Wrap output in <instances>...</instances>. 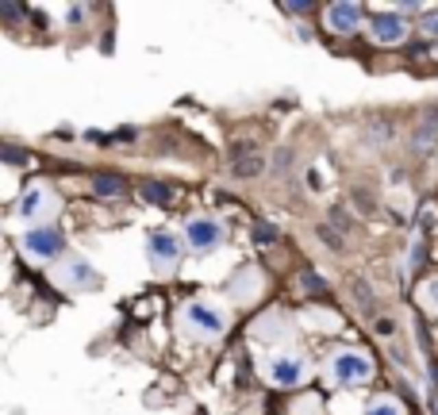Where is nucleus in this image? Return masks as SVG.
<instances>
[{
    "mask_svg": "<svg viewBox=\"0 0 438 415\" xmlns=\"http://www.w3.org/2000/svg\"><path fill=\"white\" fill-rule=\"evenodd\" d=\"M0 16H4V20H20L23 8H20V4H0Z\"/></svg>",
    "mask_w": 438,
    "mask_h": 415,
    "instance_id": "21",
    "label": "nucleus"
},
{
    "mask_svg": "<svg viewBox=\"0 0 438 415\" xmlns=\"http://www.w3.org/2000/svg\"><path fill=\"white\" fill-rule=\"evenodd\" d=\"M300 285H304L308 292H327V281H319L315 273H304V277H300Z\"/></svg>",
    "mask_w": 438,
    "mask_h": 415,
    "instance_id": "18",
    "label": "nucleus"
},
{
    "mask_svg": "<svg viewBox=\"0 0 438 415\" xmlns=\"http://www.w3.org/2000/svg\"><path fill=\"white\" fill-rule=\"evenodd\" d=\"M93 193H97V196H119V193H123V177L100 174L97 181H93Z\"/></svg>",
    "mask_w": 438,
    "mask_h": 415,
    "instance_id": "13",
    "label": "nucleus"
},
{
    "mask_svg": "<svg viewBox=\"0 0 438 415\" xmlns=\"http://www.w3.org/2000/svg\"><path fill=\"white\" fill-rule=\"evenodd\" d=\"M423 261V239H415V246H411V265H419Z\"/></svg>",
    "mask_w": 438,
    "mask_h": 415,
    "instance_id": "23",
    "label": "nucleus"
},
{
    "mask_svg": "<svg viewBox=\"0 0 438 415\" xmlns=\"http://www.w3.org/2000/svg\"><path fill=\"white\" fill-rule=\"evenodd\" d=\"M185 239H188V246H193L196 254H208V250H215L219 242H223V227L215 220H193L188 223V231H185Z\"/></svg>",
    "mask_w": 438,
    "mask_h": 415,
    "instance_id": "3",
    "label": "nucleus"
},
{
    "mask_svg": "<svg viewBox=\"0 0 438 415\" xmlns=\"http://www.w3.org/2000/svg\"><path fill=\"white\" fill-rule=\"evenodd\" d=\"M365 415H404V412H400V404H392V400H373V404L365 407Z\"/></svg>",
    "mask_w": 438,
    "mask_h": 415,
    "instance_id": "15",
    "label": "nucleus"
},
{
    "mask_svg": "<svg viewBox=\"0 0 438 415\" xmlns=\"http://www.w3.org/2000/svg\"><path fill=\"white\" fill-rule=\"evenodd\" d=\"M58 281L66 289H93V285H97V270H93L88 261H66L58 270Z\"/></svg>",
    "mask_w": 438,
    "mask_h": 415,
    "instance_id": "7",
    "label": "nucleus"
},
{
    "mask_svg": "<svg viewBox=\"0 0 438 415\" xmlns=\"http://www.w3.org/2000/svg\"><path fill=\"white\" fill-rule=\"evenodd\" d=\"M369 31H373V39L377 43L396 47V43H404V35H408V23H404L400 12H377V16L369 20Z\"/></svg>",
    "mask_w": 438,
    "mask_h": 415,
    "instance_id": "2",
    "label": "nucleus"
},
{
    "mask_svg": "<svg viewBox=\"0 0 438 415\" xmlns=\"http://www.w3.org/2000/svg\"><path fill=\"white\" fill-rule=\"evenodd\" d=\"M169 185H162V181H146L143 185V200H150V204H169Z\"/></svg>",
    "mask_w": 438,
    "mask_h": 415,
    "instance_id": "14",
    "label": "nucleus"
},
{
    "mask_svg": "<svg viewBox=\"0 0 438 415\" xmlns=\"http://www.w3.org/2000/svg\"><path fill=\"white\" fill-rule=\"evenodd\" d=\"M262 169V158H246V162H234V174H258Z\"/></svg>",
    "mask_w": 438,
    "mask_h": 415,
    "instance_id": "19",
    "label": "nucleus"
},
{
    "mask_svg": "<svg viewBox=\"0 0 438 415\" xmlns=\"http://www.w3.org/2000/svg\"><path fill=\"white\" fill-rule=\"evenodd\" d=\"M419 296L427 300L430 308L438 311V277H430V281H423V289H419Z\"/></svg>",
    "mask_w": 438,
    "mask_h": 415,
    "instance_id": "17",
    "label": "nucleus"
},
{
    "mask_svg": "<svg viewBox=\"0 0 438 415\" xmlns=\"http://www.w3.org/2000/svg\"><path fill=\"white\" fill-rule=\"evenodd\" d=\"M146 250H150V261H154V265H173L177 254H181V242H177L173 235H166V231H154Z\"/></svg>",
    "mask_w": 438,
    "mask_h": 415,
    "instance_id": "8",
    "label": "nucleus"
},
{
    "mask_svg": "<svg viewBox=\"0 0 438 415\" xmlns=\"http://www.w3.org/2000/svg\"><path fill=\"white\" fill-rule=\"evenodd\" d=\"M423 31H427V35H438V8L423 16Z\"/></svg>",
    "mask_w": 438,
    "mask_h": 415,
    "instance_id": "20",
    "label": "nucleus"
},
{
    "mask_svg": "<svg viewBox=\"0 0 438 415\" xmlns=\"http://www.w3.org/2000/svg\"><path fill=\"white\" fill-rule=\"evenodd\" d=\"M188 319H193L196 327H204L208 335H219V331H223V316L204 308V304H193V308H188Z\"/></svg>",
    "mask_w": 438,
    "mask_h": 415,
    "instance_id": "9",
    "label": "nucleus"
},
{
    "mask_svg": "<svg viewBox=\"0 0 438 415\" xmlns=\"http://www.w3.org/2000/svg\"><path fill=\"white\" fill-rule=\"evenodd\" d=\"M269 377L277 381L281 388H292V385H300L304 381V357L296 354H277L269 361Z\"/></svg>",
    "mask_w": 438,
    "mask_h": 415,
    "instance_id": "5",
    "label": "nucleus"
},
{
    "mask_svg": "<svg viewBox=\"0 0 438 415\" xmlns=\"http://www.w3.org/2000/svg\"><path fill=\"white\" fill-rule=\"evenodd\" d=\"M327 27L339 31V35H350V31H358V27H361V4H350V0L331 4V8H327Z\"/></svg>",
    "mask_w": 438,
    "mask_h": 415,
    "instance_id": "6",
    "label": "nucleus"
},
{
    "mask_svg": "<svg viewBox=\"0 0 438 415\" xmlns=\"http://www.w3.org/2000/svg\"><path fill=\"white\" fill-rule=\"evenodd\" d=\"M258 289H262V281L254 270H239V277L231 281V296H254Z\"/></svg>",
    "mask_w": 438,
    "mask_h": 415,
    "instance_id": "10",
    "label": "nucleus"
},
{
    "mask_svg": "<svg viewBox=\"0 0 438 415\" xmlns=\"http://www.w3.org/2000/svg\"><path fill=\"white\" fill-rule=\"evenodd\" d=\"M331 377L339 385H365L373 377V361L365 354H358V350H342L331 361Z\"/></svg>",
    "mask_w": 438,
    "mask_h": 415,
    "instance_id": "1",
    "label": "nucleus"
},
{
    "mask_svg": "<svg viewBox=\"0 0 438 415\" xmlns=\"http://www.w3.org/2000/svg\"><path fill=\"white\" fill-rule=\"evenodd\" d=\"M23 246H27L31 258H58L66 242H62V235L54 231V227H35V231H27Z\"/></svg>",
    "mask_w": 438,
    "mask_h": 415,
    "instance_id": "4",
    "label": "nucleus"
},
{
    "mask_svg": "<svg viewBox=\"0 0 438 415\" xmlns=\"http://www.w3.org/2000/svg\"><path fill=\"white\" fill-rule=\"evenodd\" d=\"M4 158H8L12 165H20V162H23V154L16 150V146H4Z\"/></svg>",
    "mask_w": 438,
    "mask_h": 415,
    "instance_id": "22",
    "label": "nucleus"
},
{
    "mask_svg": "<svg viewBox=\"0 0 438 415\" xmlns=\"http://www.w3.org/2000/svg\"><path fill=\"white\" fill-rule=\"evenodd\" d=\"M273 239H277V227H273V223H254V242L269 246Z\"/></svg>",
    "mask_w": 438,
    "mask_h": 415,
    "instance_id": "16",
    "label": "nucleus"
},
{
    "mask_svg": "<svg viewBox=\"0 0 438 415\" xmlns=\"http://www.w3.org/2000/svg\"><path fill=\"white\" fill-rule=\"evenodd\" d=\"M42 208H47V193H42V189H27L20 200V215L35 220V215H42Z\"/></svg>",
    "mask_w": 438,
    "mask_h": 415,
    "instance_id": "11",
    "label": "nucleus"
},
{
    "mask_svg": "<svg viewBox=\"0 0 438 415\" xmlns=\"http://www.w3.org/2000/svg\"><path fill=\"white\" fill-rule=\"evenodd\" d=\"M415 150H427V146H435L438 143V116H430L427 123H419V131H415Z\"/></svg>",
    "mask_w": 438,
    "mask_h": 415,
    "instance_id": "12",
    "label": "nucleus"
}]
</instances>
